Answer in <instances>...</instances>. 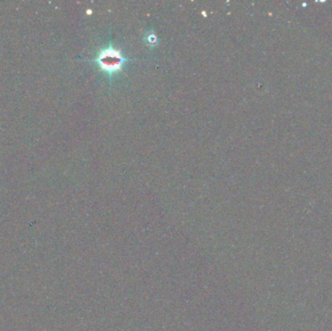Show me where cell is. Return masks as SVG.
<instances>
[{
	"label": "cell",
	"mask_w": 332,
	"mask_h": 331,
	"mask_svg": "<svg viewBox=\"0 0 332 331\" xmlns=\"http://www.w3.org/2000/svg\"><path fill=\"white\" fill-rule=\"evenodd\" d=\"M93 64L98 70L105 74L110 82L119 75L127 66L129 59L124 55L121 49L117 48L112 42L102 47L92 59Z\"/></svg>",
	"instance_id": "cell-1"
},
{
	"label": "cell",
	"mask_w": 332,
	"mask_h": 331,
	"mask_svg": "<svg viewBox=\"0 0 332 331\" xmlns=\"http://www.w3.org/2000/svg\"><path fill=\"white\" fill-rule=\"evenodd\" d=\"M144 41L145 43L149 46V47H156L158 44V39L156 37V35L151 30V31H147L144 35Z\"/></svg>",
	"instance_id": "cell-2"
}]
</instances>
